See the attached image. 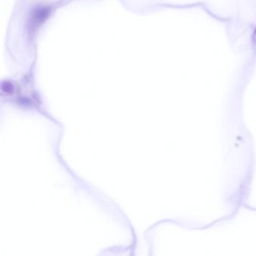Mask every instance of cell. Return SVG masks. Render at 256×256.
Wrapping results in <instances>:
<instances>
[{
  "instance_id": "1",
  "label": "cell",
  "mask_w": 256,
  "mask_h": 256,
  "mask_svg": "<svg viewBox=\"0 0 256 256\" xmlns=\"http://www.w3.org/2000/svg\"><path fill=\"white\" fill-rule=\"evenodd\" d=\"M50 14V9L46 6H38L36 8L30 15L28 27L32 32L36 31L43 24Z\"/></svg>"
},
{
  "instance_id": "2",
  "label": "cell",
  "mask_w": 256,
  "mask_h": 256,
  "mask_svg": "<svg viewBox=\"0 0 256 256\" xmlns=\"http://www.w3.org/2000/svg\"><path fill=\"white\" fill-rule=\"evenodd\" d=\"M254 43H255L256 45V28L255 31H254Z\"/></svg>"
}]
</instances>
